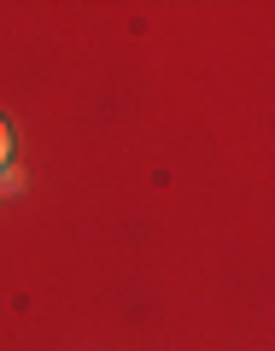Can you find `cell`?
I'll return each instance as SVG.
<instances>
[{
    "label": "cell",
    "instance_id": "obj_1",
    "mask_svg": "<svg viewBox=\"0 0 275 351\" xmlns=\"http://www.w3.org/2000/svg\"><path fill=\"white\" fill-rule=\"evenodd\" d=\"M12 164V129H6V117H0V170Z\"/></svg>",
    "mask_w": 275,
    "mask_h": 351
}]
</instances>
